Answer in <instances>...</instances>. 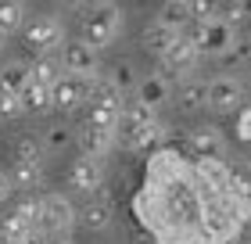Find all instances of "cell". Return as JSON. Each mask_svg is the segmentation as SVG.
I'll return each mask as SVG.
<instances>
[{
	"label": "cell",
	"instance_id": "cell-4",
	"mask_svg": "<svg viewBox=\"0 0 251 244\" xmlns=\"http://www.w3.org/2000/svg\"><path fill=\"white\" fill-rule=\"evenodd\" d=\"M198 65H201V57L198 51H194V43L187 40V32H179V36L173 40V47H169L162 54V76L165 83H183V79H194V72H198Z\"/></svg>",
	"mask_w": 251,
	"mask_h": 244
},
{
	"label": "cell",
	"instance_id": "cell-25",
	"mask_svg": "<svg viewBox=\"0 0 251 244\" xmlns=\"http://www.w3.org/2000/svg\"><path fill=\"white\" fill-rule=\"evenodd\" d=\"M122 119L133 122V126H147V122H158V111L144 108V104L133 101V97H126V104H122Z\"/></svg>",
	"mask_w": 251,
	"mask_h": 244
},
{
	"label": "cell",
	"instance_id": "cell-27",
	"mask_svg": "<svg viewBox=\"0 0 251 244\" xmlns=\"http://www.w3.org/2000/svg\"><path fill=\"white\" fill-rule=\"evenodd\" d=\"M15 162H29V165H43V144L36 136H25V140H18V155Z\"/></svg>",
	"mask_w": 251,
	"mask_h": 244
},
{
	"label": "cell",
	"instance_id": "cell-15",
	"mask_svg": "<svg viewBox=\"0 0 251 244\" xmlns=\"http://www.w3.org/2000/svg\"><path fill=\"white\" fill-rule=\"evenodd\" d=\"M29 86V61L22 57H11V61L0 65V94H22Z\"/></svg>",
	"mask_w": 251,
	"mask_h": 244
},
{
	"label": "cell",
	"instance_id": "cell-14",
	"mask_svg": "<svg viewBox=\"0 0 251 244\" xmlns=\"http://www.w3.org/2000/svg\"><path fill=\"white\" fill-rule=\"evenodd\" d=\"M176 104H179L187 115L208 108V90H204V79H183V83H176Z\"/></svg>",
	"mask_w": 251,
	"mask_h": 244
},
{
	"label": "cell",
	"instance_id": "cell-31",
	"mask_svg": "<svg viewBox=\"0 0 251 244\" xmlns=\"http://www.w3.org/2000/svg\"><path fill=\"white\" fill-rule=\"evenodd\" d=\"M237 133H241V140H251V111L241 115V122H237Z\"/></svg>",
	"mask_w": 251,
	"mask_h": 244
},
{
	"label": "cell",
	"instance_id": "cell-9",
	"mask_svg": "<svg viewBox=\"0 0 251 244\" xmlns=\"http://www.w3.org/2000/svg\"><path fill=\"white\" fill-rule=\"evenodd\" d=\"M61 68L68 76H83V79H97L100 76V57L97 51H90L83 40H68L61 47Z\"/></svg>",
	"mask_w": 251,
	"mask_h": 244
},
{
	"label": "cell",
	"instance_id": "cell-2",
	"mask_svg": "<svg viewBox=\"0 0 251 244\" xmlns=\"http://www.w3.org/2000/svg\"><path fill=\"white\" fill-rule=\"evenodd\" d=\"M187 40L194 43L198 57H226L230 47L237 43V29H230L219 18H208V22H194Z\"/></svg>",
	"mask_w": 251,
	"mask_h": 244
},
{
	"label": "cell",
	"instance_id": "cell-32",
	"mask_svg": "<svg viewBox=\"0 0 251 244\" xmlns=\"http://www.w3.org/2000/svg\"><path fill=\"white\" fill-rule=\"evenodd\" d=\"M11 190H15V187H11V176H7L4 169H0V205H4L7 197H11Z\"/></svg>",
	"mask_w": 251,
	"mask_h": 244
},
{
	"label": "cell",
	"instance_id": "cell-8",
	"mask_svg": "<svg viewBox=\"0 0 251 244\" xmlns=\"http://www.w3.org/2000/svg\"><path fill=\"white\" fill-rule=\"evenodd\" d=\"M75 140H79V151H83V158H94V162H104L111 151H115V130H108V126H97V122H79L75 130Z\"/></svg>",
	"mask_w": 251,
	"mask_h": 244
},
{
	"label": "cell",
	"instance_id": "cell-34",
	"mask_svg": "<svg viewBox=\"0 0 251 244\" xmlns=\"http://www.w3.org/2000/svg\"><path fill=\"white\" fill-rule=\"evenodd\" d=\"M47 244H75L72 237H47Z\"/></svg>",
	"mask_w": 251,
	"mask_h": 244
},
{
	"label": "cell",
	"instance_id": "cell-19",
	"mask_svg": "<svg viewBox=\"0 0 251 244\" xmlns=\"http://www.w3.org/2000/svg\"><path fill=\"white\" fill-rule=\"evenodd\" d=\"M158 26L173 29V32H183L190 26V11H187V0H165L162 7H158Z\"/></svg>",
	"mask_w": 251,
	"mask_h": 244
},
{
	"label": "cell",
	"instance_id": "cell-18",
	"mask_svg": "<svg viewBox=\"0 0 251 244\" xmlns=\"http://www.w3.org/2000/svg\"><path fill=\"white\" fill-rule=\"evenodd\" d=\"M18 104H22V119H25V115H50V111H54L50 90H43V86H36V83H29V86L18 94Z\"/></svg>",
	"mask_w": 251,
	"mask_h": 244
},
{
	"label": "cell",
	"instance_id": "cell-33",
	"mask_svg": "<svg viewBox=\"0 0 251 244\" xmlns=\"http://www.w3.org/2000/svg\"><path fill=\"white\" fill-rule=\"evenodd\" d=\"M22 244H47V234H43V230H36V234H29Z\"/></svg>",
	"mask_w": 251,
	"mask_h": 244
},
{
	"label": "cell",
	"instance_id": "cell-3",
	"mask_svg": "<svg viewBox=\"0 0 251 244\" xmlns=\"http://www.w3.org/2000/svg\"><path fill=\"white\" fill-rule=\"evenodd\" d=\"M22 32H25V47L40 57L65 47V26H61L58 15H32V18H25Z\"/></svg>",
	"mask_w": 251,
	"mask_h": 244
},
{
	"label": "cell",
	"instance_id": "cell-1",
	"mask_svg": "<svg viewBox=\"0 0 251 244\" xmlns=\"http://www.w3.org/2000/svg\"><path fill=\"white\" fill-rule=\"evenodd\" d=\"M72 11H83V40L90 51H104L111 47L119 36H122V26H126V11L119 4H111V0H104V4H72Z\"/></svg>",
	"mask_w": 251,
	"mask_h": 244
},
{
	"label": "cell",
	"instance_id": "cell-11",
	"mask_svg": "<svg viewBox=\"0 0 251 244\" xmlns=\"http://www.w3.org/2000/svg\"><path fill=\"white\" fill-rule=\"evenodd\" d=\"M68 183H72L75 194H97L104 187V162H94V158H83L79 155L72 162V169H68Z\"/></svg>",
	"mask_w": 251,
	"mask_h": 244
},
{
	"label": "cell",
	"instance_id": "cell-28",
	"mask_svg": "<svg viewBox=\"0 0 251 244\" xmlns=\"http://www.w3.org/2000/svg\"><path fill=\"white\" fill-rule=\"evenodd\" d=\"M15 216H18L29 230H40V197H25V201H18V205H15Z\"/></svg>",
	"mask_w": 251,
	"mask_h": 244
},
{
	"label": "cell",
	"instance_id": "cell-5",
	"mask_svg": "<svg viewBox=\"0 0 251 244\" xmlns=\"http://www.w3.org/2000/svg\"><path fill=\"white\" fill-rule=\"evenodd\" d=\"M75 226V205L65 194L40 197V230L47 237H68Z\"/></svg>",
	"mask_w": 251,
	"mask_h": 244
},
{
	"label": "cell",
	"instance_id": "cell-16",
	"mask_svg": "<svg viewBox=\"0 0 251 244\" xmlns=\"http://www.w3.org/2000/svg\"><path fill=\"white\" fill-rule=\"evenodd\" d=\"M61 76H65V68H61V57H58V54H47V57L29 61V83H36V86H43V90H50Z\"/></svg>",
	"mask_w": 251,
	"mask_h": 244
},
{
	"label": "cell",
	"instance_id": "cell-10",
	"mask_svg": "<svg viewBox=\"0 0 251 244\" xmlns=\"http://www.w3.org/2000/svg\"><path fill=\"white\" fill-rule=\"evenodd\" d=\"M204 90H208V108L212 111H233L244 101V86L233 76H215V79L204 83Z\"/></svg>",
	"mask_w": 251,
	"mask_h": 244
},
{
	"label": "cell",
	"instance_id": "cell-6",
	"mask_svg": "<svg viewBox=\"0 0 251 244\" xmlns=\"http://www.w3.org/2000/svg\"><path fill=\"white\" fill-rule=\"evenodd\" d=\"M162 144H165V126H162V122L133 126V122L119 119V126H115V147L136 151V155H147V151H158Z\"/></svg>",
	"mask_w": 251,
	"mask_h": 244
},
{
	"label": "cell",
	"instance_id": "cell-17",
	"mask_svg": "<svg viewBox=\"0 0 251 244\" xmlns=\"http://www.w3.org/2000/svg\"><path fill=\"white\" fill-rule=\"evenodd\" d=\"M75 223H83L86 230H108L111 226V205H108V197H100V201H86L83 208H75Z\"/></svg>",
	"mask_w": 251,
	"mask_h": 244
},
{
	"label": "cell",
	"instance_id": "cell-22",
	"mask_svg": "<svg viewBox=\"0 0 251 244\" xmlns=\"http://www.w3.org/2000/svg\"><path fill=\"white\" fill-rule=\"evenodd\" d=\"M25 26V4L22 0H0V32L11 36Z\"/></svg>",
	"mask_w": 251,
	"mask_h": 244
},
{
	"label": "cell",
	"instance_id": "cell-24",
	"mask_svg": "<svg viewBox=\"0 0 251 244\" xmlns=\"http://www.w3.org/2000/svg\"><path fill=\"white\" fill-rule=\"evenodd\" d=\"M72 140H75V133L68 130L65 122H50V126H47V133H43V140H40V144H43V151H65V147L72 144Z\"/></svg>",
	"mask_w": 251,
	"mask_h": 244
},
{
	"label": "cell",
	"instance_id": "cell-30",
	"mask_svg": "<svg viewBox=\"0 0 251 244\" xmlns=\"http://www.w3.org/2000/svg\"><path fill=\"white\" fill-rule=\"evenodd\" d=\"M226 57H233V61H251V36L244 40V36H237V43L230 47V54Z\"/></svg>",
	"mask_w": 251,
	"mask_h": 244
},
{
	"label": "cell",
	"instance_id": "cell-35",
	"mask_svg": "<svg viewBox=\"0 0 251 244\" xmlns=\"http://www.w3.org/2000/svg\"><path fill=\"white\" fill-rule=\"evenodd\" d=\"M233 244H251V237H233Z\"/></svg>",
	"mask_w": 251,
	"mask_h": 244
},
{
	"label": "cell",
	"instance_id": "cell-7",
	"mask_svg": "<svg viewBox=\"0 0 251 244\" xmlns=\"http://www.w3.org/2000/svg\"><path fill=\"white\" fill-rule=\"evenodd\" d=\"M90 94H94V79H83V76H61L58 83L50 86V101L58 111H75L90 104Z\"/></svg>",
	"mask_w": 251,
	"mask_h": 244
},
{
	"label": "cell",
	"instance_id": "cell-29",
	"mask_svg": "<svg viewBox=\"0 0 251 244\" xmlns=\"http://www.w3.org/2000/svg\"><path fill=\"white\" fill-rule=\"evenodd\" d=\"M0 119L4 122H18L22 119V104L15 94H0Z\"/></svg>",
	"mask_w": 251,
	"mask_h": 244
},
{
	"label": "cell",
	"instance_id": "cell-23",
	"mask_svg": "<svg viewBox=\"0 0 251 244\" xmlns=\"http://www.w3.org/2000/svg\"><path fill=\"white\" fill-rule=\"evenodd\" d=\"M108 79L122 90L126 97H129L133 90H136V83H140V72H136V65H133V61H119L115 68H111V76H108Z\"/></svg>",
	"mask_w": 251,
	"mask_h": 244
},
{
	"label": "cell",
	"instance_id": "cell-26",
	"mask_svg": "<svg viewBox=\"0 0 251 244\" xmlns=\"http://www.w3.org/2000/svg\"><path fill=\"white\" fill-rule=\"evenodd\" d=\"M230 183H233V194L251 205V165L248 162H241V165L230 169Z\"/></svg>",
	"mask_w": 251,
	"mask_h": 244
},
{
	"label": "cell",
	"instance_id": "cell-13",
	"mask_svg": "<svg viewBox=\"0 0 251 244\" xmlns=\"http://www.w3.org/2000/svg\"><path fill=\"white\" fill-rule=\"evenodd\" d=\"M190 147L198 151V155H204L208 162H215V158L226 155V136L215 130V126H198V130L190 133Z\"/></svg>",
	"mask_w": 251,
	"mask_h": 244
},
{
	"label": "cell",
	"instance_id": "cell-20",
	"mask_svg": "<svg viewBox=\"0 0 251 244\" xmlns=\"http://www.w3.org/2000/svg\"><path fill=\"white\" fill-rule=\"evenodd\" d=\"M179 36V32H173V29H165V26H158V22H151V26H144V36H140V43L151 54H158L162 57L169 47H173V40Z\"/></svg>",
	"mask_w": 251,
	"mask_h": 244
},
{
	"label": "cell",
	"instance_id": "cell-12",
	"mask_svg": "<svg viewBox=\"0 0 251 244\" xmlns=\"http://www.w3.org/2000/svg\"><path fill=\"white\" fill-rule=\"evenodd\" d=\"M133 101H140L144 108H151V111H158L162 104H169V97H173V83H165L162 76H140V83H136V90L129 94Z\"/></svg>",
	"mask_w": 251,
	"mask_h": 244
},
{
	"label": "cell",
	"instance_id": "cell-21",
	"mask_svg": "<svg viewBox=\"0 0 251 244\" xmlns=\"http://www.w3.org/2000/svg\"><path fill=\"white\" fill-rule=\"evenodd\" d=\"M11 176V187H22V190H36L43 183V165H29V162H15L7 169Z\"/></svg>",
	"mask_w": 251,
	"mask_h": 244
},
{
	"label": "cell",
	"instance_id": "cell-36",
	"mask_svg": "<svg viewBox=\"0 0 251 244\" xmlns=\"http://www.w3.org/2000/svg\"><path fill=\"white\" fill-rule=\"evenodd\" d=\"M4 43H7V36H4V32H0V51H4Z\"/></svg>",
	"mask_w": 251,
	"mask_h": 244
}]
</instances>
